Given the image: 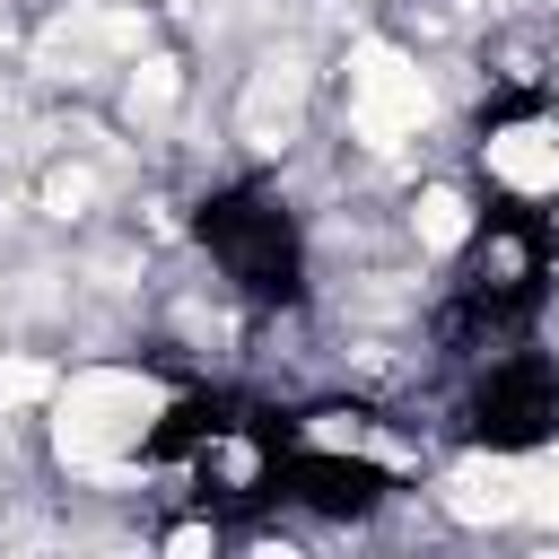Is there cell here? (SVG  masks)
<instances>
[{
  "label": "cell",
  "mask_w": 559,
  "mask_h": 559,
  "mask_svg": "<svg viewBox=\"0 0 559 559\" xmlns=\"http://www.w3.org/2000/svg\"><path fill=\"white\" fill-rule=\"evenodd\" d=\"M148 411H157V384L96 367V376H70V384H61V402H52V437H61V454H70L79 472H105L122 445L148 437Z\"/></svg>",
  "instance_id": "1"
},
{
  "label": "cell",
  "mask_w": 559,
  "mask_h": 559,
  "mask_svg": "<svg viewBox=\"0 0 559 559\" xmlns=\"http://www.w3.org/2000/svg\"><path fill=\"white\" fill-rule=\"evenodd\" d=\"M428 122V79L419 61H402L393 44H358V70H349V131L358 148H402L411 131Z\"/></svg>",
  "instance_id": "2"
},
{
  "label": "cell",
  "mask_w": 559,
  "mask_h": 559,
  "mask_svg": "<svg viewBox=\"0 0 559 559\" xmlns=\"http://www.w3.org/2000/svg\"><path fill=\"white\" fill-rule=\"evenodd\" d=\"M489 175L515 183V192H559V131H498Z\"/></svg>",
  "instance_id": "3"
},
{
  "label": "cell",
  "mask_w": 559,
  "mask_h": 559,
  "mask_svg": "<svg viewBox=\"0 0 559 559\" xmlns=\"http://www.w3.org/2000/svg\"><path fill=\"white\" fill-rule=\"evenodd\" d=\"M87 201H96V166H52L44 175V210L52 218H87Z\"/></svg>",
  "instance_id": "4"
},
{
  "label": "cell",
  "mask_w": 559,
  "mask_h": 559,
  "mask_svg": "<svg viewBox=\"0 0 559 559\" xmlns=\"http://www.w3.org/2000/svg\"><path fill=\"white\" fill-rule=\"evenodd\" d=\"M472 218H463V192H419V245H463Z\"/></svg>",
  "instance_id": "5"
}]
</instances>
